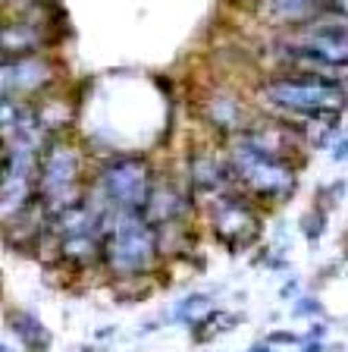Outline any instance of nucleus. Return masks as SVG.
<instances>
[{
  "instance_id": "nucleus-1",
  "label": "nucleus",
  "mask_w": 348,
  "mask_h": 352,
  "mask_svg": "<svg viewBox=\"0 0 348 352\" xmlns=\"http://www.w3.org/2000/svg\"><path fill=\"white\" fill-rule=\"evenodd\" d=\"M160 233L145 211H107L104 223V264L116 277H138L154 267Z\"/></svg>"
},
{
  "instance_id": "nucleus-2",
  "label": "nucleus",
  "mask_w": 348,
  "mask_h": 352,
  "mask_svg": "<svg viewBox=\"0 0 348 352\" xmlns=\"http://www.w3.org/2000/svg\"><path fill=\"white\" fill-rule=\"evenodd\" d=\"M264 101L276 110H286L298 120L314 117H339L348 95L345 85L333 76H314V73H295V76H276L267 79L261 88Z\"/></svg>"
},
{
  "instance_id": "nucleus-3",
  "label": "nucleus",
  "mask_w": 348,
  "mask_h": 352,
  "mask_svg": "<svg viewBox=\"0 0 348 352\" xmlns=\"http://www.w3.org/2000/svg\"><path fill=\"white\" fill-rule=\"evenodd\" d=\"M283 47L298 66H305V73H336L348 66V16H317L292 29Z\"/></svg>"
},
{
  "instance_id": "nucleus-4",
  "label": "nucleus",
  "mask_w": 348,
  "mask_h": 352,
  "mask_svg": "<svg viewBox=\"0 0 348 352\" xmlns=\"http://www.w3.org/2000/svg\"><path fill=\"white\" fill-rule=\"evenodd\" d=\"M229 170L232 179H239L248 192L267 198V201H286L298 186L295 167L286 157L267 154L242 139L229 151Z\"/></svg>"
},
{
  "instance_id": "nucleus-5",
  "label": "nucleus",
  "mask_w": 348,
  "mask_h": 352,
  "mask_svg": "<svg viewBox=\"0 0 348 352\" xmlns=\"http://www.w3.org/2000/svg\"><path fill=\"white\" fill-rule=\"evenodd\" d=\"M82 161L79 151L66 142H47L41 151V173H38V192H41V205L47 217H57L66 208L85 201L79 192Z\"/></svg>"
},
{
  "instance_id": "nucleus-6",
  "label": "nucleus",
  "mask_w": 348,
  "mask_h": 352,
  "mask_svg": "<svg viewBox=\"0 0 348 352\" xmlns=\"http://www.w3.org/2000/svg\"><path fill=\"white\" fill-rule=\"evenodd\" d=\"M154 170L145 157H113L97 176V198L110 211H145L154 195Z\"/></svg>"
},
{
  "instance_id": "nucleus-7",
  "label": "nucleus",
  "mask_w": 348,
  "mask_h": 352,
  "mask_svg": "<svg viewBox=\"0 0 348 352\" xmlns=\"http://www.w3.org/2000/svg\"><path fill=\"white\" fill-rule=\"evenodd\" d=\"M211 223H213V233H217L220 242H226L232 252L248 249L257 233H261V220L257 214L248 208L245 198L239 195H217L211 205Z\"/></svg>"
},
{
  "instance_id": "nucleus-8",
  "label": "nucleus",
  "mask_w": 348,
  "mask_h": 352,
  "mask_svg": "<svg viewBox=\"0 0 348 352\" xmlns=\"http://www.w3.org/2000/svg\"><path fill=\"white\" fill-rule=\"evenodd\" d=\"M51 63L41 57H16L3 60V98L19 101L25 95H35L38 88H44L51 82Z\"/></svg>"
},
{
  "instance_id": "nucleus-9",
  "label": "nucleus",
  "mask_w": 348,
  "mask_h": 352,
  "mask_svg": "<svg viewBox=\"0 0 348 352\" xmlns=\"http://www.w3.org/2000/svg\"><path fill=\"white\" fill-rule=\"evenodd\" d=\"M257 10H261L264 19H273L298 29V25L323 16V0H261Z\"/></svg>"
},
{
  "instance_id": "nucleus-10",
  "label": "nucleus",
  "mask_w": 348,
  "mask_h": 352,
  "mask_svg": "<svg viewBox=\"0 0 348 352\" xmlns=\"http://www.w3.org/2000/svg\"><path fill=\"white\" fill-rule=\"evenodd\" d=\"M239 139L248 142V145L261 148L267 154H276V157H286L289 161V151L295 148V139L292 132L279 123H261V126H242Z\"/></svg>"
},
{
  "instance_id": "nucleus-11",
  "label": "nucleus",
  "mask_w": 348,
  "mask_h": 352,
  "mask_svg": "<svg viewBox=\"0 0 348 352\" xmlns=\"http://www.w3.org/2000/svg\"><path fill=\"white\" fill-rule=\"evenodd\" d=\"M182 211H185V201H182V195L176 189H170V186H154V195L151 201H148L145 208V217L151 220L154 227H173L176 220L182 217Z\"/></svg>"
},
{
  "instance_id": "nucleus-12",
  "label": "nucleus",
  "mask_w": 348,
  "mask_h": 352,
  "mask_svg": "<svg viewBox=\"0 0 348 352\" xmlns=\"http://www.w3.org/2000/svg\"><path fill=\"white\" fill-rule=\"evenodd\" d=\"M38 44H41V32L32 22H7L3 25V60L16 57H32Z\"/></svg>"
},
{
  "instance_id": "nucleus-13",
  "label": "nucleus",
  "mask_w": 348,
  "mask_h": 352,
  "mask_svg": "<svg viewBox=\"0 0 348 352\" xmlns=\"http://www.w3.org/2000/svg\"><path fill=\"white\" fill-rule=\"evenodd\" d=\"M10 330L19 337V343L29 352H44L47 346H51V337H47L44 324L38 321L35 315H29V311H16V315H10Z\"/></svg>"
},
{
  "instance_id": "nucleus-14",
  "label": "nucleus",
  "mask_w": 348,
  "mask_h": 352,
  "mask_svg": "<svg viewBox=\"0 0 348 352\" xmlns=\"http://www.w3.org/2000/svg\"><path fill=\"white\" fill-rule=\"evenodd\" d=\"M226 170L220 167V161H213V157H198L195 167H192V183H195L198 192H220V195H226L223 192V183H226Z\"/></svg>"
},
{
  "instance_id": "nucleus-15",
  "label": "nucleus",
  "mask_w": 348,
  "mask_h": 352,
  "mask_svg": "<svg viewBox=\"0 0 348 352\" xmlns=\"http://www.w3.org/2000/svg\"><path fill=\"white\" fill-rule=\"evenodd\" d=\"M207 117H211V123L217 129H235L239 126V104L229 95H220L213 101H207Z\"/></svg>"
},
{
  "instance_id": "nucleus-16",
  "label": "nucleus",
  "mask_w": 348,
  "mask_h": 352,
  "mask_svg": "<svg viewBox=\"0 0 348 352\" xmlns=\"http://www.w3.org/2000/svg\"><path fill=\"white\" fill-rule=\"evenodd\" d=\"M204 311H211V296L195 293V296H185V299L176 305L173 318L176 321H185V324H195V318L204 315Z\"/></svg>"
},
{
  "instance_id": "nucleus-17",
  "label": "nucleus",
  "mask_w": 348,
  "mask_h": 352,
  "mask_svg": "<svg viewBox=\"0 0 348 352\" xmlns=\"http://www.w3.org/2000/svg\"><path fill=\"white\" fill-rule=\"evenodd\" d=\"M336 164H342V161H348V132L345 135H339L336 139V145H333V154H329Z\"/></svg>"
},
{
  "instance_id": "nucleus-18",
  "label": "nucleus",
  "mask_w": 348,
  "mask_h": 352,
  "mask_svg": "<svg viewBox=\"0 0 348 352\" xmlns=\"http://www.w3.org/2000/svg\"><path fill=\"white\" fill-rule=\"evenodd\" d=\"M292 311H295V315H314V311H320V302H314V299H301L298 305H292Z\"/></svg>"
},
{
  "instance_id": "nucleus-19",
  "label": "nucleus",
  "mask_w": 348,
  "mask_h": 352,
  "mask_svg": "<svg viewBox=\"0 0 348 352\" xmlns=\"http://www.w3.org/2000/svg\"><path fill=\"white\" fill-rule=\"evenodd\" d=\"M295 333H273V337H270V343H295Z\"/></svg>"
},
{
  "instance_id": "nucleus-20",
  "label": "nucleus",
  "mask_w": 348,
  "mask_h": 352,
  "mask_svg": "<svg viewBox=\"0 0 348 352\" xmlns=\"http://www.w3.org/2000/svg\"><path fill=\"white\" fill-rule=\"evenodd\" d=\"M305 352H327V346H323V343H308Z\"/></svg>"
},
{
  "instance_id": "nucleus-21",
  "label": "nucleus",
  "mask_w": 348,
  "mask_h": 352,
  "mask_svg": "<svg viewBox=\"0 0 348 352\" xmlns=\"http://www.w3.org/2000/svg\"><path fill=\"white\" fill-rule=\"evenodd\" d=\"M3 352H10V346H3Z\"/></svg>"
},
{
  "instance_id": "nucleus-22",
  "label": "nucleus",
  "mask_w": 348,
  "mask_h": 352,
  "mask_svg": "<svg viewBox=\"0 0 348 352\" xmlns=\"http://www.w3.org/2000/svg\"><path fill=\"white\" fill-rule=\"evenodd\" d=\"M270 352H273V349H270Z\"/></svg>"
}]
</instances>
